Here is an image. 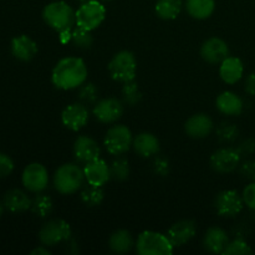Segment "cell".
Returning <instances> with one entry per match:
<instances>
[{
    "instance_id": "38",
    "label": "cell",
    "mask_w": 255,
    "mask_h": 255,
    "mask_svg": "<svg viewBox=\"0 0 255 255\" xmlns=\"http://www.w3.org/2000/svg\"><path fill=\"white\" fill-rule=\"evenodd\" d=\"M241 176L248 181L255 182V161H247L239 168Z\"/></svg>"
},
{
    "instance_id": "14",
    "label": "cell",
    "mask_w": 255,
    "mask_h": 255,
    "mask_svg": "<svg viewBox=\"0 0 255 255\" xmlns=\"http://www.w3.org/2000/svg\"><path fill=\"white\" fill-rule=\"evenodd\" d=\"M201 55L209 64H221L229 56V46L219 37H211L202 45Z\"/></svg>"
},
{
    "instance_id": "42",
    "label": "cell",
    "mask_w": 255,
    "mask_h": 255,
    "mask_svg": "<svg viewBox=\"0 0 255 255\" xmlns=\"http://www.w3.org/2000/svg\"><path fill=\"white\" fill-rule=\"evenodd\" d=\"M59 34H60V41H61L62 44H66V42L71 41V37H72L71 29L62 30V31H59Z\"/></svg>"
},
{
    "instance_id": "44",
    "label": "cell",
    "mask_w": 255,
    "mask_h": 255,
    "mask_svg": "<svg viewBox=\"0 0 255 255\" xmlns=\"http://www.w3.org/2000/svg\"><path fill=\"white\" fill-rule=\"evenodd\" d=\"M4 203H1V202H0V218H1V216H2V212H4Z\"/></svg>"
},
{
    "instance_id": "2",
    "label": "cell",
    "mask_w": 255,
    "mask_h": 255,
    "mask_svg": "<svg viewBox=\"0 0 255 255\" xmlns=\"http://www.w3.org/2000/svg\"><path fill=\"white\" fill-rule=\"evenodd\" d=\"M84 169L75 163H65L54 174V186L59 193L74 194L84 187Z\"/></svg>"
},
{
    "instance_id": "29",
    "label": "cell",
    "mask_w": 255,
    "mask_h": 255,
    "mask_svg": "<svg viewBox=\"0 0 255 255\" xmlns=\"http://www.w3.org/2000/svg\"><path fill=\"white\" fill-rule=\"evenodd\" d=\"M52 208H54L52 199L46 194L37 193V196L32 199L31 208L30 209H31L35 216L40 217V218H45V217L51 213Z\"/></svg>"
},
{
    "instance_id": "15",
    "label": "cell",
    "mask_w": 255,
    "mask_h": 255,
    "mask_svg": "<svg viewBox=\"0 0 255 255\" xmlns=\"http://www.w3.org/2000/svg\"><path fill=\"white\" fill-rule=\"evenodd\" d=\"M101 148L94 138L89 136L77 137L74 143V156L80 163H89L100 158Z\"/></svg>"
},
{
    "instance_id": "33",
    "label": "cell",
    "mask_w": 255,
    "mask_h": 255,
    "mask_svg": "<svg viewBox=\"0 0 255 255\" xmlns=\"http://www.w3.org/2000/svg\"><path fill=\"white\" fill-rule=\"evenodd\" d=\"M71 42L74 44L75 47L81 50H87L92 46V39L91 31H87V30L81 29V27H76V29L72 30V37Z\"/></svg>"
},
{
    "instance_id": "27",
    "label": "cell",
    "mask_w": 255,
    "mask_h": 255,
    "mask_svg": "<svg viewBox=\"0 0 255 255\" xmlns=\"http://www.w3.org/2000/svg\"><path fill=\"white\" fill-rule=\"evenodd\" d=\"M182 6H183L182 0H158L154 6V11L161 19L173 20L182 11Z\"/></svg>"
},
{
    "instance_id": "22",
    "label": "cell",
    "mask_w": 255,
    "mask_h": 255,
    "mask_svg": "<svg viewBox=\"0 0 255 255\" xmlns=\"http://www.w3.org/2000/svg\"><path fill=\"white\" fill-rule=\"evenodd\" d=\"M244 65L241 59L233 56H228L224 61L221 62L219 66V75L221 79L226 84L234 85L243 77Z\"/></svg>"
},
{
    "instance_id": "21",
    "label": "cell",
    "mask_w": 255,
    "mask_h": 255,
    "mask_svg": "<svg viewBox=\"0 0 255 255\" xmlns=\"http://www.w3.org/2000/svg\"><path fill=\"white\" fill-rule=\"evenodd\" d=\"M134 152L143 158L156 156L159 152V141L154 134L149 132H142L137 134L132 142Z\"/></svg>"
},
{
    "instance_id": "18",
    "label": "cell",
    "mask_w": 255,
    "mask_h": 255,
    "mask_svg": "<svg viewBox=\"0 0 255 255\" xmlns=\"http://www.w3.org/2000/svg\"><path fill=\"white\" fill-rule=\"evenodd\" d=\"M84 174L87 183L97 187L105 186L109 179H111L110 166L101 158H97L85 164Z\"/></svg>"
},
{
    "instance_id": "8",
    "label": "cell",
    "mask_w": 255,
    "mask_h": 255,
    "mask_svg": "<svg viewBox=\"0 0 255 255\" xmlns=\"http://www.w3.org/2000/svg\"><path fill=\"white\" fill-rule=\"evenodd\" d=\"M70 237H71V227L66 221L60 218L50 219L39 232L40 242L46 247H54L62 242L69 241Z\"/></svg>"
},
{
    "instance_id": "13",
    "label": "cell",
    "mask_w": 255,
    "mask_h": 255,
    "mask_svg": "<svg viewBox=\"0 0 255 255\" xmlns=\"http://www.w3.org/2000/svg\"><path fill=\"white\" fill-rule=\"evenodd\" d=\"M90 119V112L86 105L81 102L71 104L64 109L61 114V121L66 128L70 131H79L82 127L86 126Z\"/></svg>"
},
{
    "instance_id": "25",
    "label": "cell",
    "mask_w": 255,
    "mask_h": 255,
    "mask_svg": "<svg viewBox=\"0 0 255 255\" xmlns=\"http://www.w3.org/2000/svg\"><path fill=\"white\" fill-rule=\"evenodd\" d=\"M109 246L111 251L116 254L128 253L134 246L133 237L126 229H119L111 234L109 239Z\"/></svg>"
},
{
    "instance_id": "32",
    "label": "cell",
    "mask_w": 255,
    "mask_h": 255,
    "mask_svg": "<svg viewBox=\"0 0 255 255\" xmlns=\"http://www.w3.org/2000/svg\"><path fill=\"white\" fill-rule=\"evenodd\" d=\"M122 99L129 106H134V105H137L141 101V90H139L138 84L134 80L125 82L124 87H122Z\"/></svg>"
},
{
    "instance_id": "31",
    "label": "cell",
    "mask_w": 255,
    "mask_h": 255,
    "mask_svg": "<svg viewBox=\"0 0 255 255\" xmlns=\"http://www.w3.org/2000/svg\"><path fill=\"white\" fill-rule=\"evenodd\" d=\"M110 173H111V178L115 181H126L129 176V163L126 158H119L115 159L111 164H110Z\"/></svg>"
},
{
    "instance_id": "26",
    "label": "cell",
    "mask_w": 255,
    "mask_h": 255,
    "mask_svg": "<svg viewBox=\"0 0 255 255\" xmlns=\"http://www.w3.org/2000/svg\"><path fill=\"white\" fill-rule=\"evenodd\" d=\"M186 9L193 19L204 20L208 19L214 12L216 1L214 0H187Z\"/></svg>"
},
{
    "instance_id": "1",
    "label": "cell",
    "mask_w": 255,
    "mask_h": 255,
    "mask_svg": "<svg viewBox=\"0 0 255 255\" xmlns=\"http://www.w3.org/2000/svg\"><path fill=\"white\" fill-rule=\"evenodd\" d=\"M89 70L82 59L67 56L55 65L51 74V81L59 90L79 89L86 82Z\"/></svg>"
},
{
    "instance_id": "34",
    "label": "cell",
    "mask_w": 255,
    "mask_h": 255,
    "mask_svg": "<svg viewBox=\"0 0 255 255\" xmlns=\"http://www.w3.org/2000/svg\"><path fill=\"white\" fill-rule=\"evenodd\" d=\"M238 134V127L234 124H229V122H222L217 128V137L223 143H232V142L236 141Z\"/></svg>"
},
{
    "instance_id": "40",
    "label": "cell",
    "mask_w": 255,
    "mask_h": 255,
    "mask_svg": "<svg viewBox=\"0 0 255 255\" xmlns=\"http://www.w3.org/2000/svg\"><path fill=\"white\" fill-rule=\"evenodd\" d=\"M237 151L239 152L242 157H246L249 156V154L254 153L255 151V141L253 138H248V139H244L238 147H237Z\"/></svg>"
},
{
    "instance_id": "11",
    "label": "cell",
    "mask_w": 255,
    "mask_h": 255,
    "mask_svg": "<svg viewBox=\"0 0 255 255\" xmlns=\"http://www.w3.org/2000/svg\"><path fill=\"white\" fill-rule=\"evenodd\" d=\"M242 156L237 148H219L211 156V166L218 173H231L238 168Z\"/></svg>"
},
{
    "instance_id": "10",
    "label": "cell",
    "mask_w": 255,
    "mask_h": 255,
    "mask_svg": "<svg viewBox=\"0 0 255 255\" xmlns=\"http://www.w3.org/2000/svg\"><path fill=\"white\" fill-rule=\"evenodd\" d=\"M246 206L243 197L234 189H227L217 194L214 199V208L222 217H236Z\"/></svg>"
},
{
    "instance_id": "19",
    "label": "cell",
    "mask_w": 255,
    "mask_h": 255,
    "mask_svg": "<svg viewBox=\"0 0 255 255\" xmlns=\"http://www.w3.org/2000/svg\"><path fill=\"white\" fill-rule=\"evenodd\" d=\"M11 54L20 61H31L37 54V45L27 35H20L11 40Z\"/></svg>"
},
{
    "instance_id": "28",
    "label": "cell",
    "mask_w": 255,
    "mask_h": 255,
    "mask_svg": "<svg viewBox=\"0 0 255 255\" xmlns=\"http://www.w3.org/2000/svg\"><path fill=\"white\" fill-rule=\"evenodd\" d=\"M105 193L102 191V187L94 186V184L87 183V186H84L80 193L82 203L86 204L87 207H96L101 204L104 201Z\"/></svg>"
},
{
    "instance_id": "6",
    "label": "cell",
    "mask_w": 255,
    "mask_h": 255,
    "mask_svg": "<svg viewBox=\"0 0 255 255\" xmlns=\"http://www.w3.org/2000/svg\"><path fill=\"white\" fill-rule=\"evenodd\" d=\"M76 15V26L92 31L104 22L106 17V7L99 0H89L82 2L79 9L75 11Z\"/></svg>"
},
{
    "instance_id": "9",
    "label": "cell",
    "mask_w": 255,
    "mask_h": 255,
    "mask_svg": "<svg viewBox=\"0 0 255 255\" xmlns=\"http://www.w3.org/2000/svg\"><path fill=\"white\" fill-rule=\"evenodd\" d=\"M22 184L32 193H41L49 186V173L41 163H30L25 167L21 177Z\"/></svg>"
},
{
    "instance_id": "37",
    "label": "cell",
    "mask_w": 255,
    "mask_h": 255,
    "mask_svg": "<svg viewBox=\"0 0 255 255\" xmlns=\"http://www.w3.org/2000/svg\"><path fill=\"white\" fill-rule=\"evenodd\" d=\"M242 197H243L244 204L252 211H255V182H252L244 188Z\"/></svg>"
},
{
    "instance_id": "45",
    "label": "cell",
    "mask_w": 255,
    "mask_h": 255,
    "mask_svg": "<svg viewBox=\"0 0 255 255\" xmlns=\"http://www.w3.org/2000/svg\"><path fill=\"white\" fill-rule=\"evenodd\" d=\"M106 1H111V0H106Z\"/></svg>"
},
{
    "instance_id": "41",
    "label": "cell",
    "mask_w": 255,
    "mask_h": 255,
    "mask_svg": "<svg viewBox=\"0 0 255 255\" xmlns=\"http://www.w3.org/2000/svg\"><path fill=\"white\" fill-rule=\"evenodd\" d=\"M244 87H246V91L248 92L252 96H255V74H249L248 76L246 77V84H244Z\"/></svg>"
},
{
    "instance_id": "17",
    "label": "cell",
    "mask_w": 255,
    "mask_h": 255,
    "mask_svg": "<svg viewBox=\"0 0 255 255\" xmlns=\"http://www.w3.org/2000/svg\"><path fill=\"white\" fill-rule=\"evenodd\" d=\"M213 127V120L208 115L197 114L187 120L186 125H184V131L192 138L202 139L211 134Z\"/></svg>"
},
{
    "instance_id": "20",
    "label": "cell",
    "mask_w": 255,
    "mask_h": 255,
    "mask_svg": "<svg viewBox=\"0 0 255 255\" xmlns=\"http://www.w3.org/2000/svg\"><path fill=\"white\" fill-rule=\"evenodd\" d=\"M229 243V237L226 231L218 227H212L206 232L203 238V247L207 252L213 254H223Z\"/></svg>"
},
{
    "instance_id": "43",
    "label": "cell",
    "mask_w": 255,
    "mask_h": 255,
    "mask_svg": "<svg viewBox=\"0 0 255 255\" xmlns=\"http://www.w3.org/2000/svg\"><path fill=\"white\" fill-rule=\"evenodd\" d=\"M31 255H50L51 253H50L49 249L46 248V246H40L37 247V248H35L34 251H31V253H30Z\"/></svg>"
},
{
    "instance_id": "16",
    "label": "cell",
    "mask_w": 255,
    "mask_h": 255,
    "mask_svg": "<svg viewBox=\"0 0 255 255\" xmlns=\"http://www.w3.org/2000/svg\"><path fill=\"white\" fill-rule=\"evenodd\" d=\"M197 233V226L191 219H182L176 222L167 232V237L173 247H182L188 243Z\"/></svg>"
},
{
    "instance_id": "4",
    "label": "cell",
    "mask_w": 255,
    "mask_h": 255,
    "mask_svg": "<svg viewBox=\"0 0 255 255\" xmlns=\"http://www.w3.org/2000/svg\"><path fill=\"white\" fill-rule=\"evenodd\" d=\"M173 249L168 237L158 232H142L136 242V252L139 255H171Z\"/></svg>"
},
{
    "instance_id": "3",
    "label": "cell",
    "mask_w": 255,
    "mask_h": 255,
    "mask_svg": "<svg viewBox=\"0 0 255 255\" xmlns=\"http://www.w3.org/2000/svg\"><path fill=\"white\" fill-rule=\"evenodd\" d=\"M44 21L56 31L71 29L76 24V15L72 7L65 1H54L42 10Z\"/></svg>"
},
{
    "instance_id": "35",
    "label": "cell",
    "mask_w": 255,
    "mask_h": 255,
    "mask_svg": "<svg viewBox=\"0 0 255 255\" xmlns=\"http://www.w3.org/2000/svg\"><path fill=\"white\" fill-rule=\"evenodd\" d=\"M224 255H249L253 254V251L243 239H234V241L229 242L227 248L223 252Z\"/></svg>"
},
{
    "instance_id": "7",
    "label": "cell",
    "mask_w": 255,
    "mask_h": 255,
    "mask_svg": "<svg viewBox=\"0 0 255 255\" xmlns=\"http://www.w3.org/2000/svg\"><path fill=\"white\" fill-rule=\"evenodd\" d=\"M133 137L129 128L125 125H114L105 136L104 144L106 151L112 156H121L132 147Z\"/></svg>"
},
{
    "instance_id": "23",
    "label": "cell",
    "mask_w": 255,
    "mask_h": 255,
    "mask_svg": "<svg viewBox=\"0 0 255 255\" xmlns=\"http://www.w3.org/2000/svg\"><path fill=\"white\" fill-rule=\"evenodd\" d=\"M216 106L219 112L227 116H239L243 112V100L232 91H224L217 97Z\"/></svg>"
},
{
    "instance_id": "5",
    "label": "cell",
    "mask_w": 255,
    "mask_h": 255,
    "mask_svg": "<svg viewBox=\"0 0 255 255\" xmlns=\"http://www.w3.org/2000/svg\"><path fill=\"white\" fill-rule=\"evenodd\" d=\"M107 69L115 81L124 82V84L132 81L136 77L137 72L136 56L128 50H122L114 55Z\"/></svg>"
},
{
    "instance_id": "36",
    "label": "cell",
    "mask_w": 255,
    "mask_h": 255,
    "mask_svg": "<svg viewBox=\"0 0 255 255\" xmlns=\"http://www.w3.org/2000/svg\"><path fill=\"white\" fill-rule=\"evenodd\" d=\"M14 171V162L7 154L0 153V178L10 176Z\"/></svg>"
},
{
    "instance_id": "39",
    "label": "cell",
    "mask_w": 255,
    "mask_h": 255,
    "mask_svg": "<svg viewBox=\"0 0 255 255\" xmlns=\"http://www.w3.org/2000/svg\"><path fill=\"white\" fill-rule=\"evenodd\" d=\"M153 169L157 174L159 176H167L169 172V162L166 158L162 157H157L153 162Z\"/></svg>"
},
{
    "instance_id": "24",
    "label": "cell",
    "mask_w": 255,
    "mask_h": 255,
    "mask_svg": "<svg viewBox=\"0 0 255 255\" xmlns=\"http://www.w3.org/2000/svg\"><path fill=\"white\" fill-rule=\"evenodd\" d=\"M30 197L21 189H10L4 196V207L12 213H21L31 208Z\"/></svg>"
},
{
    "instance_id": "30",
    "label": "cell",
    "mask_w": 255,
    "mask_h": 255,
    "mask_svg": "<svg viewBox=\"0 0 255 255\" xmlns=\"http://www.w3.org/2000/svg\"><path fill=\"white\" fill-rule=\"evenodd\" d=\"M77 99H79V102L86 105V106L95 105L99 99V89L92 82H85L79 87Z\"/></svg>"
},
{
    "instance_id": "12",
    "label": "cell",
    "mask_w": 255,
    "mask_h": 255,
    "mask_svg": "<svg viewBox=\"0 0 255 255\" xmlns=\"http://www.w3.org/2000/svg\"><path fill=\"white\" fill-rule=\"evenodd\" d=\"M92 114L96 117L97 121L102 124H114L119 121V119H121L124 114V106L120 100L115 97H107L95 104Z\"/></svg>"
}]
</instances>
